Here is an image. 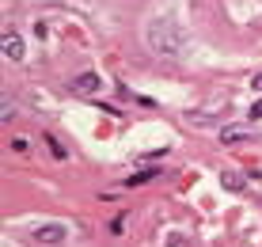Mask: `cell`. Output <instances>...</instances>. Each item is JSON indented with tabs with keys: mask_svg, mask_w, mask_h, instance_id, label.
I'll return each mask as SVG.
<instances>
[{
	"mask_svg": "<svg viewBox=\"0 0 262 247\" xmlns=\"http://www.w3.org/2000/svg\"><path fill=\"white\" fill-rule=\"evenodd\" d=\"M34 240H38L42 247H61L69 240V232H65V224H38L34 228Z\"/></svg>",
	"mask_w": 262,
	"mask_h": 247,
	"instance_id": "obj_3",
	"label": "cell"
},
{
	"mask_svg": "<svg viewBox=\"0 0 262 247\" xmlns=\"http://www.w3.org/2000/svg\"><path fill=\"white\" fill-rule=\"evenodd\" d=\"M148 179H156V171H137V175L125 179V187H137V182H148Z\"/></svg>",
	"mask_w": 262,
	"mask_h": 247,
	"instance_id": "obj_7",
	"label": "cell"
},
{
	"mask_svg": "<svg viewBox=\"0 0 262 247\" xmlns=\"http://www.w3.org/2000/svg\"><path fill=\"white\" fill-rule=\"evenodd\" d=\"M99 88H103L99 72H80V76L69 80V91H72V95H99Z\"/></svg>",
	"mask_w": 262,
	"mask_h": 247,
	"instance_id": "obj_2",
	"label": "cell"
},
{
	"mask_svg": "<svg viewBox=\"0 0 262 247\" xmlns=\"http://www.w3.org/2000/svg\"><path fill=\"white\" fill-rule=\"evenodd\" d=\"M251 130H243V126H228V130H221V141L224 145H232V141H247Z\"/></svg>",
	"mask_w": 262,
	"mask_h": 247,
	"instance_id": "obj_6",
	"label": "cell"
},
{
	"mask_svg": "<svg viewBox=\"0 0 262 247\" xmlns=\"http://www.w3.org/2000/svg\"><path fill=\"white\" fill-rule=\"evenodd\" d=\"M144 38H148V46L160 53V57H179V53L186 50V34L179 31L171 19H152Z\"/></svg>",
	"mask_w": 262,
	"mask_h": 247,
	"instance_id": "obj_1",
	"label": "cell"
},
{
	"mask_svg": "<svg viewBox=\"0 0 262 247\" xmlns=\"http://www.w3.org/2000/svg\"><path fill=\"white\" fill-rule=\"evenodd\" d=\"M251 122H262V99H258L255 107H251Z\"/></svg>",
	"mask_w": 262,
	"mask_h": 247,
	"instance_id": "obj_8",
	"label": "cell"
},
{
	"mask_svg": "<svg viewBox=\"0 0 262 247\" xmlns=\"http://www.w3.org/2000/svg\"><path fill=\"white\" fill-rule=\"evenodd\" d=\"M0 50H4V57L8 61H23V38H19V31H12V27H8L4 31V38H0Z\"/></svg>",
	"mask_w": 262,
	"mask_h": 247,
	"instance_id": "obj_4",
	"label": "cell"
},
{
	"mask_svg": "<svg viewBox=\"0 0 262 247\" xmlns=\"http://www.w3.org/2000/svg\"><path fill=\"white\" fill-rule=\"evenodd\" d=\"M251 88H255V91H262V72H258L255 80H251Z\"/></svg>",
	"mask_w": 262,
	"mask_h": 247,
	"instance_id": "obj_9",
	"label": "cell"
},
{
	"mask_svg": "<svg viewBox=\"0 0 262 247\" xmlns=\"http://www.w3.org/2000/svg\"><path fill=\"white\" fill-rule=\"evenodd\" d=\"M221 187L228 190V194H243V190H247V179H243L239 171H221Z\"/></svg>",
	"mask_w": 262,
	"mask_h": 247,
	"instance_id": "obj_5",
	"label": "cell"
}]
</instances>
